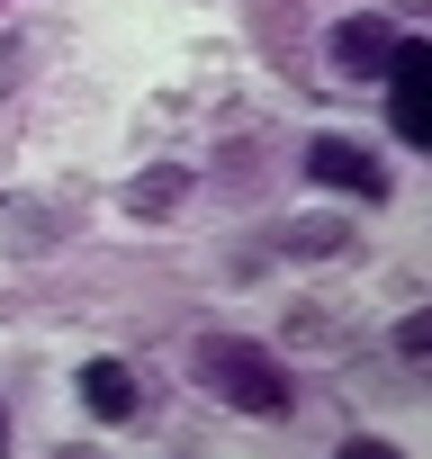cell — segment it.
<instances>
[{
	"mask_svg": "<svg viewBox=\"0 0 432 459\" xmlns=\"http://www.w3.org/2000/svg\"><path fill=\"white\" fill-rule=\"evenodd\" d=\"M189 369H198V387H216V396H226V405H244V414H289V369H280L262 342L207 333Z\"/></svg>",
	"mask_w": 432,
	"mask_h": 459,
	"instance_id": "cell-1",
	"label": "cell"
},
{
	"mask_svg": "<svg viewBox=\"0 0 432 459\" xmlns=\"http://www.w3.org/2000/svg\"><path fill=\"white\" fill-rule=\"evenodd\" d=\"M378 82H387V135L396 144H432V46L396 37Z\"/></svg>",
	"mask_w": 432,
	"mask_h": 459,
	"instance_id": "cell-2",
	"label": "cell"
},
{
	"mask_svg": "<svg viewBox=\"0 0 432 459\" xmlns=\"http://www.w3.org/2000/svg\"><path fill=\"white\" fill-rule=\"evenodd\" d=\"M307 180L315 189H342V198H360V207H387V162L369 153V144H351V135H307Z\"/></svg>",
	"mask_w": 432,
	"mask_h": 459,
	"instance_id": "cell-3",
	"label": "cell"
},
{
	"mask_svg": "<svg viewBox=\"0 0 432 459\" xmlns=\"http://www.w3.org/2000/svg\"><path fill=\"white\" fill-rule=\"evenodd\" d=\"M387 46H396L387 19H342V28H333V73H342V82H378V73H387Z\"/></svg>",
	"mask_w": 432,
	"mask_h": 459,
	"instance_id": "cell-4",
	"label": "cell"
},
{
	"mask_svg": "<svg viewBox=\"0 0 432 459\" xmlns=\"http://www.w3.org/2000/svg\"><path fill=\"white\" fill-rule=\"evenodd\" d=\"M180 198H189V171H180V162H153V171H135V180H126V198H117V207H126L135 225H171V216H180Z\"/></svg>",
	"mask_w": 432,
	"mask_h": 459,
	"instance_id": "cell-5",
	"label": "cell"
},
{
	"mask_svg": "<svg viewBox=\"0 0 432 459\" xmlns=\"http://www.w3.org/2000/svg\"><path fill=\"white\" fill-rule=\"evenodd\" d=\"M82 405H91L99 423H135L144 387H135V369H126V360H82Z\"/></svg>",
	"mask_w": 432,
	"mask_h": 459,
	"instance_id": "cell-6",
	"label": "cell"
},
{
	"mask_svg": "<svg viewBox=\"0 0 432 459\" xmlns=\"http://www.w3.org/2000/svg\"><path fill=\"white\" fill-rule=\"evenodd\" d=\"M342 244H351V216H298L289 235H280V253H289V262H333Z\"/></svg>",
	"mask_w": 432,
	"mask_h": 459,
	"instance_id": "cell-7",
	"label": "cell"
},
{
	"mask_svg": "<svg viewBox=\"0 0 432 459\" xmlns=\"http://www.w3.org/2000/svg\"><path fill=\"white\" fill-rule=\"evenodd\" d=\"M396 351L423 360V351H432V316H405V325H396Z\"/></svg>",
	"mask_w": 432,
	"mask_h": 459,
	"instance_id": "cell-8",
	"label": "cell"
},
{
	"mask_svg": "<svg viewBox=\"0 0 432 459\" xmlns=\"http://www.w3.org/2000/svg\"><path fill=\"white\" fill-rule=\"evenodd\" d=\"M0 450H10V405H0Z\"/></svg>",
	"mask_w": 432,
	"mask_h": 459,
	"instance_id": "cell-9",
	"label": "cell"
}]
</instances>
